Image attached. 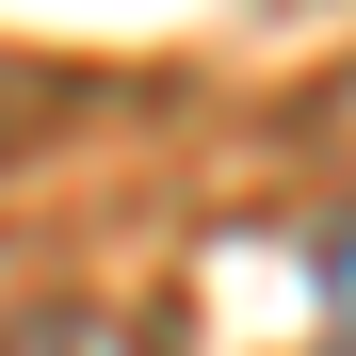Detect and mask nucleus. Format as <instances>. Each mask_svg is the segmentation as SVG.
Instances as JSON below:
<instances>
[{"instance_id": "4", "label": "nucleus", "mask_w": 356, "mask_h": 356, "mask_svg": "<svg viewBox=\"0 0 356 356\" xmlns=\"http://www.w3.org/2000/svg\"><path fill=\"white\" fill-rule=\"evenodd\" d=\"M340 356H356V340H340Z\"/></svg>"}, {"instance_id": "1", "label": "nucleus", "mask_w": 356, "mask_h": 356, "mask_svg": "<svg viewBox=\"0 0 356 356\" xmlns=\"http://www.w3.org/2000/svg\"><path fill=\"white\" fill-rule=\"evenodd\" d=\"M0 356H162V324L146 308H17Z\"/></svg>"}, {"instance_id": "3", "label": "nucleus", "mask_w": 356, "mask_h": 356, "mask_svg": "<svg viewBox=\"0 0 356 356\" xmlns=\"http://www.w3.org/2000/svg\"><path fill=\"white\" fill-rule=\"evenodd\" d=\"M33 113H49V81H17V65H0V146H17Z\"/></svg>"}, {"instance_id": "2", "label": "nucleus", "mask_w": 356, "mask_h": 356, "mask_svg": "<svg viewBox=\"0 0 356 356\" xmlns=\"http://www.w3.org/2000/svg\"><path fill=\"white\" fill-rule=\"evenodd\" d=\"M324 291H340V340H356V227H324Z\"/></svg>"}]
</instances>
